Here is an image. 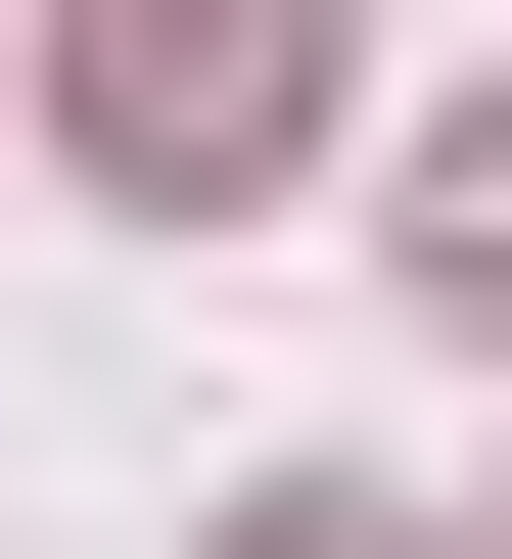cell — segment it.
<instances>
[{
  "label": "cell",
  "instance_id": "6da1fadb",
  "mask_svg": "<svg viewBox=\"0 0 512 559\" xmlns=\"http://www.w3.org/2000/svg\"><path fill=\"white\" fill-rule=\"evenodd\" d=\"M47 140L187 234V187H279V140H326V0H47Z\"/></svg>",
  "mask_w": 512,
  "mask_h": 559
},
{
  "label": "cell",
  "instance_id": "7a4b0ae2",
  "mask_svg": "<svg viewBox=\"0 0 512 559\" xmlns=\"http://www.w3.org/2000/svg\"><path fill=\"white\" fill-rule=\"evenodd\" d=\"M419 280H466V326H512V94H466V140H419Z\"/></svg>",
  "mask_w": 512,
  "mask_h": 559
},
{
  "label": "cell",
  "instance_id": "3957f363",
  "mask_svg": "<svg viewBox=\"0 0 512 559\" xmlns=\"http://www.w3.org/2000/svg\"><path fill=\"white\" fill-rule=\"evenodd\" d=\"M234 559H419V513H373V466H279V513H234Z\"/></svg>",
  "mask_w": 512,
  "mask_h": 559
}]
</instances>
